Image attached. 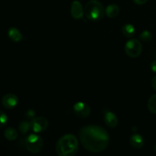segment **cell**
Here are the masks:
<instances>
[{"instance_id":"obj_16","label":"cell","mask_w":156,"mask_h":156,"mask_svg":"<svg viewBox=\"0 0 156 156\" xmlns=\"http://www.w3.org/2000/svg\"><path fill=\"white\" fill-rule=\"evenodd\" d=\"M147 107L151 113L156 114V94L149 98L147 103Z\"/></svg>"},{"instance_id":"obj_5","label":"cell","mask_w":156,"mask_h":156,"mask_svg":"<svg viewBox=\"0 0 156 156\" xmlns=\"http://www.w3.org/2000/svg\"><path fill=\"white\" fill-rule=\"evenodd\" d=\"M125 53L129 57L136 58L141 54L143 47L137 39H130L125 44Z\"/></svg>"},{"instance_id":"obj_13","label":"cell","mask_w":156,"mask_h":156,"mask_svg":"<svg viewBox=\"0 0 156 156\" xmlns=\"http://www.w3.org/2000/svg\"><path fill=\"white\" fill-rule=\"evenodd\" d=\"M119 13H120V8L116 4L109 5L105 9V14L110 18H116Z\"/></svg>"},{"instance_id":"obj_6","label":"cell","mask_w":156,"mask_h":156,"mask_svg":"<svg viewBox=\"0 0 156 156\" xmlns=\"http://www.w3.org/2000/svg\"><path fill=\"white\" fill-rule=\"evenodd\" d=\"M30 129L35 133H40L47 130L49 126V121L46 117H34L30 121Z\"/></svg>"},{"instance_id":"obj_23","label":"cell","mask_w":156,"mask_h":156,"mask_svg":"<svg viewBox=\"0 0 156 156\" xmlns=\"http://www.w3.org/2000/svg\"><path fill=\"white\" fill-rule=\"evenodd\" d=\"M151 84H152V87L153 88V89L155 90V91H156V76H154L153 79H152Z\"/></svg>"},{"instance_id":"obj_4","label":"cell","mask_w":156,"mask_h":156,"mask_svg":"<svg viewBox=\"0 0 156 156\" xmlns=\"http://www.w3.org/2000/svg\"><path fill=\"white\" fill-rule=\"evenodd\" d=\"M26 149L33 154L39 153L44 147V140L37 134H30L25 139Z\"/></svg>"},{"instance_id":"obj_3","label":"cell","mask_w":156,"mask_h":156,"mask_svg":"<svg viewBox=\"0 0 156 156\" xmlns=\"http://www.w3.org/2000/svg\"><path fill=\"white\" fill-rule=\"evenodd\" d=\"M84 12L87 19L91 21H98L104 17L105 9L99 1L91 0L85 5Z\"/></svg>"},{"instance_id":"obj_11","label":"cell","mask_w":156,"mask_h":156,"mask_svg":"<svg viewBox=\"0 0 156 156\" xmlns=\"http://www.w3.org/2000/svg\"><path fill=\"white\" fill-rule=\"evenodd\" d=\"M129 143L133 148L136 149H140L144 146L145 140L141 135L135 133L131 136L129 138Z\"/></svg>"},{"instance_id":"obj_17","label":"cell","mask_w":156,"mask_h":156,"mask_svg":"<svg viewBox=\"0 0 156 156\" xmlns=\"http://www.w3.org/2000/svg\"><path fill=\"white\" fill-rule=\"evenodd\" d=\"M29 129H30V122L26 121V120H23V121H21V123L18 124V131H19L21 134H23V135L27 133Z\"/></svg>"},{"instance_id":"obj_22","label":"cell","mask_w":156,"mask_h":156,"mask_svg":"<svg viewBox=\"0 0 156 156\" xmlns=\"http://www.w3.org/2000/svg\"><path fill=\"white\" fill-rule=\"evenodd\" d=\"M151 69L153 73H156V60L153 61V62L151 63V66H150Z\"/></svg>"},{"instance_id":"obj_21","label":"cell","mask_w":156,"mask_h":156,"mask_svg":"<svg viewBox=\"0 0 156 156\" xmlns=\"http://www.w3.org/2000/svg\"><path fill=\"white\" fill-rule=\"evenodd\" d=\"M136 5H144L148 2V0H133Z\"/></svg>"},{"instance_id":"obj_1","label":"cell","mask_w":156,"mask_h":156,"mask_svg":"<svg viewBox=\"0 0 156 156\" xmlns=\"http://www.w3.org/2000/svg\"><path fill=\"white\" fill-rule=\"evenodd\" d=\"M79 137L82 146L91 153H100L108 148L110 136L98 125H87L80 129Z\"/></svg>"},{"instance_id":"obj_12","label":"cell","mask_w":156,"mask_h":156,"mask_svg":"<svg viewBox=\"0 0 156 156\" xmlns=\"http://www.w3.org/2000/svg\"><path fill=\"white\" fill-rule=\"evenodd\" d=\"M8 35L13 42L18 43L22 40V34H21V31L16 27H10L9 30H8Z\"/></svg>"},{"instance_id":"obj_15","label":"cell","mask_w":156,"mask_h":156,"mask_svg":"<svg viewBox=\"0 0 156 156\" xmlns=\"http://www.w3.org/2000/svg\"><path fill=\"white\" fill-rule=\"evenodd\" d=\"M4 136L9 141H14L18 138V132L13 127H9L5 130Z\"/></svg>"},{"instance_id":"obj_8","label":"cell","mask_w":156,"mask_h":156,"mask_svg":"<svg viewBox=\"0 0 156 156\" xmlns=\"http://www.w3.org/2000/svg\"><path fill=\"white\" fill-rule=\"evenodd\" d=\"M103 117L105 123L108 127L115 128L118 125V118L117 115L108 108H104Z\"/></svg>"},{"instance_id":"obj_7","label":"cell","mask_w":156,"mask_h":156,"mask_svg":"<svg viewBox=\"0 0 156 156\" xmlns=\"http://www.w3.org/2000/svg\"><path fill=\"white\" fill-rule=\"evenodd\" d=\"M91 108L84 102L79 101L73 106V112L79 118H87L91 114Z\"/></svg>"},{"instance_id":"obj_19","label":"cell","mask_w":156,"mask_h":156,"mask_svg":"<svg viewBox=\"0 0 156 156\" xmlns=\"http://www.w3.org/2000/svg\"><path fill=\"white\" fill-rule=\"evenodd\" d=\"M8 120H9V118L5 113L0 111V127L5 126L8 123Z\"/></svg>"},{"instance_id":"obj_18","label":"cell","mask_w":156,"mask_h":156,"mask_svg":"<svg viewBox=\"0 0 156 156\" xmlns=\"http://www.w3.org/2000/svg\"><path fill=\"white\" fill-rule=\"evenodd\" d=\"M140 38L144 42H149L152 39V34L149 30H143L140 34Z\"/></svg>"},{"instance_id":"obj_14","label":"cell","mask_w":156,"mask_h":156,"mask_svg":"<svg viewBox=\"0 0 156 156\" xmlns=\"http://www.w3.org/2000/svg\"><path fill=\"white\" fill-rule=\"evenodd\" d=\"M122 33L126 37H132L136 33V29L133 24H126L122 27Z\"/></svg>"},{"instance_id":"obj_24","label":"cell","mask_w":156,"mask_h":156,"mask_svg":"<svg viewBox=\"0 0 156 156\" xmlns=\"http://www.w3.org/2000/svg\"><path fill=\"white\" fill-rule=\"evenodd\" d=\"M154 149H155V151L156 152V143L155 144V146H154Z\"/></svg>"},{"instance_id":"obj_20","label":"cell","mask_w":156,"mask_h":156,"mask_svg":"<svg viewBox=\"0 0 156 156\" xmlns=\"http://www.w3.org/2000/svg\"><path fill=\"white\" fill-rule=\"evenodd\" d=\"M34 116L35 112L33 110H28L25 114V117H27V119H30V120H32L33 118H34Z\"/></svg>"},{"instance_id":"obj_9","label":"cell","mask_w":156,"mask_h":156,"mask_svg":"<svg viewBox=\"0 0 156 156\" xmlns=\"http://www.w3.org/2000/svg\"><path fill=\"white\" fill-rule=\"evenodd\" d=\"M18 98L15 94H6L2 98V105L7 109H13L18 105Z\"/></svg>"},{"instance_id":"obj_10","label":"cell","mask_w":156,"mask_h":156,"mask_svg":"<svg viewBox=\"0 0 156 156\" xmlns=\"http://www.w3.org/2000/svg\"><path fill=\"white\" fill-rule=\"evenodd\" d=\"M71 15L75 19H82L83 18L85 12H84L83 6L79 1L75 0L72 2L71 9H70Z\"/></svg>"},{"instance_id":"obj_2","label":"cell","mask_w":156,"mask_h":156,"mask_svg":"<svg viewBox=\"0 0 156 156\" xmlns=\"http://www.w3.org/2000/svg\"><path fill=\"white\" fill-rule=\"evenodd\" d=\"M59 156H73L79 151V140L73 134H66L58 140L55 146Z\"/></svg>"}]
</instances>
